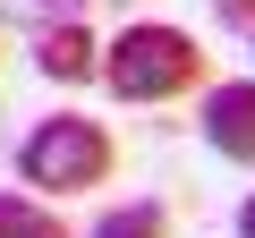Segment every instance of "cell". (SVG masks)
I'll list each match as a JSON object with an SVG mask.
<instances>
[{"instance_id": "6", "label": "cell", "mask_w": 255, "mask_h": 238, "mask_svg": "<svg viewBox=\"0 0 255 238\" xmlns=\"http://www.w3.org/2000/svg\"><path fill=\"white\" fill-rule=\"evenodd\" d=\"M85 238H170V213L162 204H111Z\"/></svg>"}, {"instance_id": "9", "label": "cell", "mask_w": 255, "mask_h": 238, "mask_svg": "<svg viewBox=\"0 0 255 238\" xmlns=\"http://www.w3.org/2000/svg\"><path fill=\"white\" fill-rule=\"evenodd\" d=\"M238 238H255V196H247V204H238Z\"/></svg>"}, {"instance_id": "8", "label": "cell", "mask_w": 255, "mask_h": 238, "mask_svg": "<svg viewBox=\"0 0 255 238\" xmlns=\"http://www.w3.org/2000/svg\"><path fill=\"white\" fill-rule=\"evenodd\" d=\"M221 17H230V26H238V34L255 43V0H221Z\"/></svg>"}, {"instance_id": "5", "label": "cell", "mask_w": 255, "mask_h": 238, "mask_svg": "<svg viewBox=\"0 0 255 238\" xmlns=\"http://www.w3.org/2000/svg\"><path fill=\"white\" fill-rule=\"evenodd\" d=\"M0 238H68V221L34 196H0Z\"/></svg>"}, {"instance_id": "3", "label": "cell", "mask_w": 255, "mask_h": 238, "mask_svg": "<svg viewBox=\"0 0 255 238\" xmlns=\"http://www.w3.org/2000/svg\"><path fill=\"white\" fill-rule=\"evenodd\" d=\"M196 128H204V145H213V153L255 162V77H221V85H204Z\"/></svg>"}, {"instance_id": "2", "label": "cell", "mask_w": 255, "mask_h": 238, "mask_svg": "<svg viewBox=\"0 0 255 238\" xmlns=\"http://www.w3.org/2000/svg\"><path fill=\"white\" fill-rule=\"evenodd\" d=\"M111 162H119V153H111V128H102V119H77V111L43 119V128L17 145V179H26V187H51V196L102 187Z\"/></svg>"}, {"instance_id": "4", "label": "cell", "mask_w": 255, "mask_h": 238, "mask_svg": "<svg viewBox=\"0 0 255 238\" xmlns=\"http://www.w3.org/2000/svg\"><path fill=\"white\" fill-rule=\"evenodd\" d=\"M34 68L43 77H60V85H85V77H102V43L68 17V26H43L34 34Z\"/></svg>"}, {"instance_id": "7", "label": "cell", "mask_w": 255, "mask_h": 238, "mask_svg": "<svg viewBox=\"0 0 255 238\" xmlns=\"http://www.w3.org/2000/svg\"><path fill=\"white\" fill-rule=\"evenodd\" d=\"M77 9H85V0H0V17H17V26H34V34H43V26H68Z\"/></svg>"}, {"instance_id": "1", "label": "cell", "mask_w": 255, "mask_h": 238, "mask_svg": "<svg viewBox=\"0 0 255 238\" xmlns=\"http://www.w3.org/2000/svg\"><path fill=\"white\" fill-rule=\"evenodd\" d=\"M102 85H111L119 102H179V94L204 85V43H196L187 26H162V17L119 26V34L102 43Z\"/></svg>"}]
</instances>
